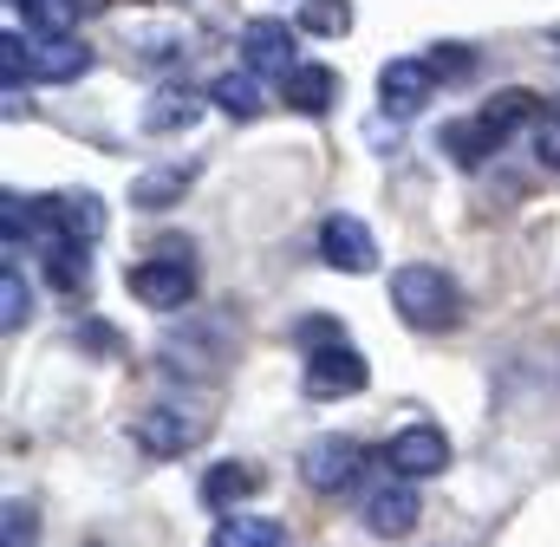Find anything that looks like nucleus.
Returning <instances> with one entry per match:
<instances>
[{
  "label": "nucleus",
  "instance_id": "28",
  "mask_svg": "<svg viewBox=\"0 0 560 547\" xmlns=\"http://www.w3.org/2000/svg\"><path fill=\"white\" fill-rule=\"evenodd\" d=\"M72 346H98V359H112V352H118V333L92 319V326H72Z\"/></svg>",
  "mask_w": 560,
  "mask_h": 547
},
{
  "label": "nucleus",
  "instance_id": "22",
  "mask_svg": "<svg viewBox=\"0 0 560 547\" xmlns=\"http://www.w3.org/2000/svg\"><path fill=\"white\" fill-rule=\"evenodd\" d=\"M436 143H443V156H450V163L476 170V163L489 156V143H495V137L482 131V118H463V125H443V137H436Z\"/></svg>",
  "mask_w": 560,
  "mask_h": 547
},
{
  "label": "nucleus",
  "instance_id": "15",
  "mask_svg": "<svg viewBox=\"0 0 560 547\" xmlns=\"http://www.w3.org/2000/svg\"><path fill=\"white\" fill-rule=\"evenodd\" d=\"M280 85H287V92H280L287 112H300V118H326V112L339 105V72H332V66H306V59H300Z\"/></svg>",
  "mask_w": 560,
  "mask_h": 547
},
{
  "label": "nucleus",
  "instance_id": "17",
  "mask_svg": "<svg viewBox=\"0 0 560 547\" xmlns=\"http://www.w3.org/2000/svg\"><path fill=\"white\" fill-rule=\"evenodd\" d=\"M202 92H189V85H163V92H150V105H143V131L163 137V131H189L196 118H202Z\"/></svg>",
  "mask_w": 560,
  "mask_h": 547
},
{
  "label": "nucleus",
  "instance_id": "9",
  "mask_svg": "<svg viewBox=\"0 0 560 547\" xmlns=\"http://www.w3.org/2000/svg\"><path fill=\"white\" fill-rule=\"evenodd\" d=\"M242 66L261 72V79H287L300 66V26L293 20H275V13L248 20L242 26Z\"/></svg>",
  "mask_w": 560,
  "mask_h": 547
},
{
  "label": "nucleus",
  "instance_id": "19",
  "mask_svg": "<svg viewBox=\"0 0 560 547\" xmlns=\"http://www.w3.org/2000/svg\"><path fill=\"white\" fill-rule=\"evenodd\" d=\"M209 547H287V528H280L275 515H248V509H235V515H215Z\"/></svg>",
  "mask_w": 560,
  "mask_h": 547
},
{
  "label": "nucleus",
  "instance_id": "8",
  "mask_svg": "<svg viewBox=\"0 0 560 547\" xmlns=\"http://www.w3.org/2000/svg\"><path fill=\"white\" fill-rule=\"evenodd\" d=\"M359 469H365V450H359V437H346V430H326V437H313V443L300 450V482H306L313 496L352 489Z\"/></svg>",
  "mask_w": 560,
  "mask_h": 547
},
{
  "label": "nucleus",
  "instance_id": "11",
  "mask_svg": "<svg viewBox=\"0 0 560 547\" xmlns=\"http://www.w3.org/2000/svg\"><path fill=\"white\" fill-rule=\"evenodd\" d=\"M430 98H436V66H430V59H392V66L378 72V112H385L392 125L418 118Z\"/></svg>",
  "mask_w": 560,
  "mask_h": 547
},
{
  "label": "nucleus",
  "instance_id": "18",
  "mask_svg": "<svg viewBox=\"0 0 560 547\" xmlns=\"http://www.w3.org/2000/svg\"><path fill=\"white\" fill-rule=\"evenodd\" d=\"M209 105H215L222 118H242V125H248V118H261V112H268L261 72H248V66H242V72H222V79L209 85Z\"/></svg>",
  "mask_w": 560,
  "mask_h": 547
},
{
  "label": "nucleus",
  "instance_id": "10",
  "mask_svg": "<svg viewBox=\"0 0 560 547\" xmlns=\"http://www.w3.org/2000/svg\"><path fill=\"white\" fill-rule=\"evenodd\" d=\"M385 469L405 476V482H430V476H443V469H450V437H443L436 423H405V430H392V443H385Z\"/></svg>",
  "mask_w": 560,
  "mask_h": 547
},
{
  "label": "nucleus",
  "instance_id": "3",
  "mask_svg": "<svg viewBox=\"0 0 560 547\" xmlns=\"http://www.w3.org/2000/svg\"><path fill=\"white\" fill-rule=\"evenodd\" d=\"M125 287H131V300L150 306V313H189L196 306V255H189V242L183 235H163L150 261L125 268Z\"/></svg>",
  "mask_w": 560,
  "mask_h": 547
},
{
  "label": "nucleus",
  "instance_id": "23",
  "mask_svg": "<svg viewBox=\"0 0 560 547\" xmlns=\"http://www.w3.org/2000/svg\"><path fill=\"white\" fill-rule=\"evenodd\" d=\"M293 26H300V33H319V39H339V33L352 26V0H300Z\"/></svg>",
  "mask_w": 560,
  "mask_h": 547
},
{
  "label": "nucleus",
  "instance_id": "21",
  "mask_svg": "<svg viewBox=\"0 0 560 547\" xmlns=\"http://www.w3.org/2000/svg\"><path fill=\"white\" fill-rule=\"evenodd\" d=\"M13 7L26 13L33 33H79L85 20V0H13Z\"/></svg>",
  "mask_w": 560,
  "mask_h": 547
},
{
  "label": "nucleus",
  "instance_id": "7",
  "mask_svg": "<svg viewBox=\"0 0 560 547\" xmlns=\"http://www.w3.org/2000/svg\"><path fill=\"white\" fill-rule=\"evenodd\" d=\"M0 53H13L20 72L39 79V85H66V79H85L92 72V46L79 33H7Z\"/></svg>",
  "mask_w": 560,
  "mask_h": 547
},
{
  "label": "nucleus",
  "instance_id": "5",
  "mask_svg": "<svg viewBox=\"0 0 560 547\" xmlns=\"http://www.w3.org/2000/svg\"><path fill=\"white\" fill-rule=\"evenodd\" d=\"M156 365H163L170 379H183V385H215V379L229 372V326H222V319H196V326H183V333H163Z\"/></svg>",
  "mask_w": 560,
  "mask_h": 547
},
{
  "label": "nucleus",
  "instance_id": "14",
  "mask_svg": "<svg viewBox=\"0 0 560 547\" xmlns=\"http://www.w3.org/2000/svg\"><path fill=\"white\" fill-rule=\"evenodd\" d=\"M476 118H482V131L495 137V143H509L515 131H535V125L548 118V105H541L528 85H502L495 98H482V112H476Z\"/></svg>",
  "mask_w": 560,
  "mask_h": 547
},
{
  "label": "nucleus",
  "instance_id": "6",
  "mask_svg": "<svg viewBox=\"0 0 560 547\" xmlns=\"http://www.w3.org/2000/svg\"><path fill=\"white\" fill-rule=\"evenodd\" d=\"M112 229V209L98 189H59V196H39V229H33V248H52V242H105Z\"/></svg>",
  "mask_w": 560,
  "mask_h": 547
},
{
  "label": "nucleus",
  "instance_id": "25",
  "mask_svg": "<svg viewBox=\"0 0 560 547\" xmlns=\"http://www.w3.org/2000/svg\"><path fill=\"white\" fill-rule=\"evenodd\" d=\"M0 547H39V509L33 502L7 496V509H0Z\"/></svg>",
  "mask_w": 560,
  "mask_h": 547
},
{
  "label": "nucleus",
  "instance_id": "27",
  "mask_svg": "<svg viewBox=\"0 0 560 547\" xmlns=\"http://www.w3.org/2000/svg\"><path fill=\"white\" fill-rule=\"evenodd\" d=\"M430 66H436L443 79H463V72L476 66V53H463V46H436V53H430Z\"/></svg>",
  "mask_w": 560,
  "mask_h": 547
},
{
  "label": "nucleus",
  "instance_id": "26",
  "mask_svg": "<svg viewBox=\"0 0 560 547\" xmlns=\"http://www.w3.org/2000/svg\"><path fill=\"white\" fill-rule=\"evenodd\" d=\"M535 156H541L548 170H560V112H548V118L535 125Z\"/></svg>",
  "mask_w": 560,
  "mask_h": 547
},
{
  "label": "nucleus",
  "instance_id": "13",
  "mask_svg": "<svg viewBox=\"0 0 560 547\" xmlns=\"http://www.w3.org/2000/svg\"><path fill=\"white\" fill-rule=\"evenodd\" d=\"M319 261L332 274H372L378 268V242H372V229L359 222V216H326L319 222Z\"/></svg>",
  "mask_w": 560,
  "mask_h": 547
},
{
  "label": "nucleus",
  "instance_id": "1",
  "mask_svg": "<svg viewBox=\"0 0 560 547\" xmlns=\"http://www.w3.org/2000/svg\"><path fill=\"white\" fill-rule=\"evenodd\" d=\"M209 437H215V405L209 398H163V405H150L131 417V443H138L150 463L196 456Z\"/></svg>",
  "mask_w": 560,
  "mask_h": 547
},
{
  "label": "nucleus",
  "instance_id": "16",
  "mask_svg": "<svg viewBox=\"0 0 560 547\" xmlns=\"http://www.w3.org/2000/svg\"><path fill=\"white\" fill-rule=\"evenodd\" d=\"M261 489V469L255 463H215V469H202V509H215V515H235V509H248V496Z\"/></svg>",
  "mask_w": 560,
  "mask_h": 547
},
{
  "label": "nucleus",
  "instance_id": "20",
  "mask_svg": "<svg viewBox=\"0 0 560 547\" xmlns=\"http://www.w3.org/2000/svg\"><path fill=\"white\" fill-rule=\"evenodd\" d=\"M196 183V163H163V170H143L138 183H131V202L138 209H170V202H183V189Z\"/></svg>",
  "mask_w": 560,
  "mask_h": 547
},
{
  "label": "nucleus",
  "instance_id": "24",
  "mask_svg": "<svg viewBox=\"0 0 560 547\" xmlns=\"http://www.w3.org/2000/svg\"><path fill=\"white\" fill-rule=\"evenodd\" d=\"M33 319V287H26V274L13 268H0V333H20Z\"/></svg>",
  "mask_w": 560,
  "mask_h": 547
},
{
  "label": "nucleus",
  "instance_id": "2",
  "mask_svg": "<svg viewBox=\"0 0 560 547\" xmlns=\"http://www.w3.org/2000/svg\"><path fill=\"white\" fill-rule=\"evenodd\" d=\"M392 313L411 333H450L463 319V287H456V274L430 268V261H405L392 274Z\"/></svg>",
  "mask_w": 560,
  "mask_h": 547
},
{
  "label": "nucleus",
  "instance_id": "4",
  "mask_svg": "<svg viewBox=\"0 0 560 547\" xmlns=\"http://www.w3.org/2000/svg\"><path fill=\"white\" fill-rule=\"evenodd\" d=\"M300 359H306V372H300V392H306L313 405H339V398H359V392L372 385V365H365V352H359L346 333H332V339L306 346Z\"/></svg>",
  "mask_w": 560,
  "mask_h": 547
},
{
  "label": "nucleus",
  "instance_id": "12",
  "mask_svg": "<svg viewBox=\"0 0 560 547\" xmlns=\"http://www.w3.org/2000/svg\"><path fill=\"white\" fill-rule=\"evenodd\" d=\"M359 522H365V535H378V542H405V535H411V528L423 522V496H418V482L392 476L385 489H372V496H365Z\"/></svg>",
  "mask_w": 560,
  "mask_h": 547
}]
</instances>
